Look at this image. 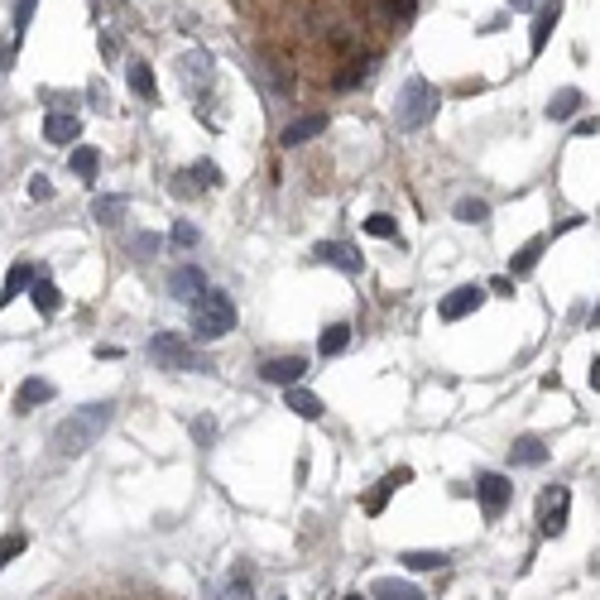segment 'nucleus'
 Wrapping results in <instances>:
<instances>
[{"label": "nucleus", "mask_w": 600, "mask_h": 600, "mask_svg": "<svg viewBox=\"0 0 600 600\" xmlns=\"http://www.w3.org/2000/svg\"><path fill=\"white\" fill-rule=\"evenodd\" d=\"M409 481H413V471H409V466H399V471H389V476L380 481V490H375V495L366 499V509H370V514H380V509L389 505V495H394V490H399V485H409Z\"/></svg>", "instance_id": "6ab92c4d"}, {"label": "nucleus", "mask_w": 600, "mask_h": 600, "mask_svg": "<svg viewBox=\"0 0 600 600\" xmlns=\"http://www.w3.org/2000/svg\"><path fill=\"white\" fill-rule=\"evenodd\" d=\"M24 548H30V538H24V534H5V538H0V571L15 562V557H20Z\"/></svg>", "instance_id": "473e14b6"}, {"label": "nucleus", "mask_w": 600, "mask_h": 600, "mask_svg": "<svg viewBox=\"0 0 600 600\" xmlns=\"http://www.w3.org/2000/svg\"><path fill=\"white\" fill-rule=\"evenodd\" d=\"M313 260L317 264H331V269H341V274H360V255L351 245H341V241H317L313 245Z\"/></svg>", "instance_id": "6e6552de"}, {"label": "nucleus", "mask_w": 600, "mask_h": 600, "mask_svg": "<svg viewBox=\"0 0 600 600\" xmlns=\"http://www.w3.org/2000/svg\"><path fill=\"white\" fill-rule=\"evenodd\" d=\"M476 499H481L485 519H499V514L509 509V499H514V485L505 476H495V471H485V476L476 481Z\"/></svg>", "instance_id": "39448f33"}, {"label": "nucleus", "mask_w": 600, "mask_h": 600, "mask_svg": "<svg viewBox=\"0 0 600 600\" xmlns=\"http://www.w3.org/2000/svg\"><path fill=\"white\" fill-rule=\"evenodd\" d=\"M202 288H207V274L198 269V264H178V269L169 274V298H178V303H192Z\"/></svg>", "instance_id": "1a4fd4ad"}, {"label": "nucleus", "mask_w": 600, "mask_h": 600, "mask_svg": "<svg viewBox=\"0 0 600 600\" xmlns=\"http://www.w3.org/2000/svg\"><path fill=\"white\" fill-rule=\"evenodd\" d=\"M346 346H351V322H331L322 337H317V351L322 356H341Z\"/></svg>", "instance_id": "a878e982"}, {"label": "nucleus", "mask_w": 600, "mask_h": 600, "mask_svg": "<svg viewBox=\"0 0 600 600\" xmlns=\"http://www.w3.org/2000/svg\"><path fill=\"white\" fill-rule=\"evenodd\" d=\"M366 231L380 235V241H399V221L384 216V212H380V216H366Z\"/></svg>", "instance_id": "72a5a7b5"}, {"label": "nucleus", "mask_w": 600, "mask_h": 600, "mask_svg": "<svg viewBox=\"0 0 600 600\" xmlns=\"http://www.w3.org/2000/svg\"><path fill=\"white\" fill-rule=\"evenodd\" d=\"M125 77H130V92L139 96V101H154V96H159L154 73H149V63H145V58H130V63H125Z\"/></svg>", "instance_id": "f3484780"}, {"label": "nucleus", "mask_w": 600, "mask_h": 600, "mask_svg": "<svg viewBox=\"0 0 600 600\" xmlns=\"http://www.w3.org/2000/svg\"><path fill=\"white\" fill-rule=\"evenodd\" d=\"M125 207H130V198H120V192H106V198L92 202V216L101 221V226H116V221L125 216Z\"/></svg>", "instance_id": "5701e85b"}, {"label": "nucleus", "mask_w": 600, "mask_h": 600, "mask_svg": "<svg viewBox=\"0 0 600 600\" xmlns=\"http://www.w3.org/2000/svg\"><path fill=\"white\" fill-rule=\"evenodd\" d=\"M188 178H198V188H221V183H226V178H221V169H216L212 159H198V163L188 169Z\"/></svg>", "instance_id": "2f4dec72"}, {"label": "nucleus", "mask_w": 600, "mask_h": 600, "mask_svg": "<svg viewBox=\"0 0 600 600\" xmlns=\"http://www.w3.org/2000/svg\"><path fill=\"white\" fill-rule=\"evenodd\" d=\"M346 600H366V596H346Z\"/></svg>", "instance_id": "37998d69"}, {"label": "nucleus", "mask_w": 600, "mask_h": 600, "mask_svg": "<svg viewBox=\"0 0 600 600\" xmlns=\"http://www.w3.org/2000/svg\"><path fill=\"white\" fill-rule=\"evenodd\" d=\"M481 303H485V288L481 284H462V288L446 293L437 313H442V322H462V317H471V313L481 308Z\"/></svg>", "instance_id": "423d86ee"}, {"label": "nucleus", "mask_w": 600, "mask_h": 600, "mask_svg": "<svg viewBox=\"0 0 600 600\" xmlns=\"http://www.w3.org/2000/svg\"><path fill=\"white\" fill-rule=\"evenodd\" d=\"M284 403H288V409L298 413V418H322V399L308 394V389H298V384L284 389Z\"/></svg>", "instance_id": "393cba45"}, {"label": "nucleus", "mask_w": 600, "mask_h": 600, "mask_svg": "<svg viewBox=\"0 0 600 600\" xmlns=\"http://www.w3.org/2000/svg\"><path fill=\"white\" fill-rule=\"evenodd\" d=\"M389 10H394V20H409L413 15V0H389Z\"/></svg>", "instance_id": "a19ab883"}, {"label": "nucleus", "mask_w": 600, "mask_h": 600, "mask_svg": "<svg viewBox=\"0 0 600 600\" xmlns=\"http://www.w3.org/2000/svg\"><path fill=\"white\" fill-rule=\"evenodd\" d=\"M173 192H178V198H192V192H198V183H188V173H178V178H173Z\"/></svg>", "instance_id": "ea45409f"}, {"label": "nucleus", "mask_w": 600, "mask_h": 600, "mask_svg": "<svg viewBox=\"0 0 600 600\" xmlns=\"http://www.w3.org/2000/svg\"><path fill=\"white\" fill-rule=\"evenodd\" d=\"M370 73H375V58H360V63H351V67L337 77V87H356V82H366Z\"/></svg>", "instance_id": "f704fd0d"}, {"label": "nucleus", "mask_w": 600, "mask_h": 600, "mask_svg": "<svg viewBox=\"0 0 600 600\" xmlns=\"http://www.w3.org/2000/svg\"><path fill=\"white\" fill-rule=\"evenodd\" d=\"M30 284H34V264H10V274H5V288H0V303H15L20 293H30Z\"/></svg>", "instance_id": "a211bd4d"}, {"label": "nucleus", "mask_w": 600, "mask_h": 600, "mask_svg": "<svg viewBox=\"0 0 600 600\" xmlns=\"http://www.w3.org/2000/svg\"><path fill=\"white\" fill-rule=\"evenodd\" d=\"M260 375L269 384H278V389H293V384H303V375H308V360L303 356H274V360L260 366Z\"/></svg>", "instance_id": "0eeeda50"}, {"label": "nucleus", "mask_w": 600, "mask_h": 600, "mask_svg": "<svg viewBox=\"0 0 600 600\" xmlns=\"http://www.w3.org/2000/svg\"><path fill=\"white\" fill-rule=\"evenodd\" d=\"M96 169H101V154H96L92 145H82V149H73V173L82 178V183L92 188V178H96Z\"/></svg>", "instance_id": "cd10ccee"}, {"label": "nucleus", "mask_w": 600, "mask_h": 600, "mask_svg": "<svg viewBox=\"0 0 600 600\" xmlns=\"http://www.w3.org/2000/svg\"><path fill=\"white\" fill-rule=\"evenodd\" d=\"M34 10H39V0H20V5H15V24H10V44H5V53H10V58H15V49L24 44V30H30Z\"/></svg>", "instance_id": "b1692460"}, {"label": "nucleus", "mask_w": 600, "mask_h": 600, "mask_svg": "<svg viewBox=\"0 0 600 600\" xmlns=\"http://www.w3.org/2000/svg\"><path fill=\"white\" fill-rule=\"evenodd\" d=\"M509 462L514 466H543L548 462V446H543V437H519L509 446Z\"/></svg>", "instance_id": "aec40b11"}, {"label": "nucleus", "mask_w": 600, "mask_h": 600, "mask_svg": "<svg viewBox=\"0 0 600 600\" xmlns=\"http://www.w3.org/2000/svg\"><path fill=\"white\" fill-rule=\"evenodd\" d=\"M490 293H499V298H514V278H509V274L490 278Z\"/></svg>", "instance_id": "58836bf2"}, {"label": "nucleus", "mask_w": 600, "mask_h": 600, "mask_svg": "<svg viewBox=\"0 0 600 600\" xmlns=\"http://www.w3.org/2000/svg\"><path fill=\"white\" fill-rule=\"evenodd\" d=\"M456 221H466V226H485V221H490V202L462 198V202H456Z\"/></svg>", "instance_id": "c85d7f7f"}, {"label": "nucleus", "mask_w": 600, "mask_h": 600, "mask_svg": "<svg viewBox=\"0 0 600 600\" xmlns=\"http://www.w3.org/2000/svg\"><path fill=\"white\" fill-rule=\"evenodd\" d=\"M39 403H53V384L30 375V380L20 384V394H15V413H30V409H39Z\"/></svg>", "instance_id": "2eb2a0df"}, {"label": "nucleus", "mask_w": 600, "mask_h": 600, "mask_svg": "<svg viewBox=\"0 0 600 600\" xmlns=\"http://www.w3.org/2000/svg\"><path fill=\"white\" fill-rule=\"evenodd\" d=\"M567 509H571L567 490H548V495H543V534H548V538H557L567 528Z\"/></svg>", "instance_id": "9b49d317"}, {"label": "nucleus", "mask_w": 600, "mask_h": 600, "mask_svg": "<svg viewBox=\"0 0 600 600\" xmlns=\"http://www.w3.org/2000/svg\"><path fill=\"white\" fill-rule=\"evenodd\" d=\"M149 360H154L159 370H212L178 331H159V337L149 341Z\"/></svg>", "instance_id": "20e7f679"}, {"label": "nucleus", "mask_w": 600, "mask_h": 600, "mask_svg": "<svg viewBox=\"0 0 600 600\" xmlns=\"http://www.w3.org/2000/svg\"><path fill=\"white\" fill-rule=\"evenodd\" d=\"M322 130H327V116H303V120L284 125V135H278V145H284V149H298V145H308V139H317Z\"/></svg>", "instance_id": "ddd939ff"}, {"label": "nucleus", "mask_w": 600, "mask_h": 600, "mask_svg": "<svg viewBox=\"0 0 600 600\" xmlns=\"http://www.w3.org/2000/svg\"><path fill=\"white\" fill-rule=\"evenodd\" d=\"M509 5H514V10H528V5H534V0H509Z\"/></svg>", "instance_id": "79ce46f5"}, {"label": "nucleus", "mask_w": 600, "mask_h": 600, "mask_svg": "<svg viewBox=\"0 0 600 600\" xmlns=\"http://www.w3.org/2000/svg\"><path fill=\"white\" fill-rule=\"evenodd\" d=\"M366 600H423V591H418L413 581H403V577H380V581H370Z\"/></svg>", "instance_id": "4468645a"}, {"label": "nucleus", "mask_w": 600, "mask_h": 600, "mask_svg": "<svg viewBox=\"0 0 600 600\" xmlns=\"http://www.w3.org/2000/svg\"><path fill=\"white\" fill-rule=\"evenodd\" d=\"M577 106H581V92H577V87L552 92V101H548V120H567V116H577Z\"/></svg>", "instance_id": "bb28decb"}, {"label": "nucleus", "mask_w": 600, "mask_h": 600, "mask_svg": "<svg viewBox=\"0 0 600 600\" xmlns=\"http://www.w3.org/2000/svg\"><path fill=\"white\" fill-rule=\"evenodd\" d=\"M178 73H183L188 87H198V92H202V82H212V77H216V58H212L207 49H192L188 58L178 63Z\"/></svg>", "instance_id": "9d476101"}, {"label": "nucleus", "mask_w": 600, "mask_h": 600, "mask_svg": "<svg viewBox=\"0 0 600 600\" xmlns=\"http://www.w3.org/2000/svg\"><path fill=\"white\" fill-rule=\"evenodd\" d=\"M235 331V308L221 288H202L192 298V337L198 341H221Z\"/></svg>", "instance_id": "f03ea898"}, {"label": "nucleus", "mask_w": 600, "mask_h": 600, "mask_svg": "<svg viewBox=\"0 0 600 600\" xmlns=\"http://www.w3.org/2000/svg\"><path fill=\"white\" fill-rule=\"evenodd\" d=\"M110 418H116V403H110V399L82 403V409H73L58 428H53V452H58V456H82L110 428Z\"/></svg>", "instance_id": "f257e3e1"}, {"label": "nucleus", "mask_w": 600, "mask_h": 600, "mask_svg": "<svg viewBox=\"0 0 600 600\" xmlns=\"http://www.w3.org/2000/svg\"><path fill=\"white\" fill-rule=\"evenodd\" d=\"M399 562L409 571H437L446 562V552H399Z\"/></svg>", "instance_id": "c756f323"}, {"label": "nucleus", "mask_w": 600, "mask_h": 600, "mask_svg": "<svg viewBox=\"0 0 600 600\" xmlns=\"http://www.w3.org/2000/svg\"><path fill=\"white\" fill-rule=\"evenodd\" d=\"M30 198H34V202H49V198H53V183H49L44 173H34V178H30Z\"/></svg>", "instance_id": "e433bc0d"}, {"label": "nucleus", "mask_w": 600, "mask_h": 600, "mask_svg": "<svg viewBox=\"0 0 600 600\" xmlns=\"http://www.w3.org/2000/svg\"><path fill=\"white\" fill-rule=\"evenodd\" d=\"M173 241L183 245V250H192V245L202 241V235H198V226H192V221H173Z\"/></svg>", "instance_id": "c9c22d12"}, {"label": "nucleus", "mask_w": 600, "mask_h": 600, "mask_svg": "<svg viewBox=\"0 0 600 600\" xmlns=\"http://www.w3.org/2000/svg\"><path fill=\"white\" fill-rule=\"evenodd\" d=\"M77 135H82L77 116H67V110H49V116H44V139H49V145H73Z\"/></svg>", "instance_id": "f8f14e48"}, {"label": "nucleus", "mask_w": 600, "mask_h": 600, "mask_svg": "<svg viewBox=\"0 0 600 600\" xmlns=\"http://www.w3.org/2000/svg\"><path fill=\"white\" fill-rule=\"evenodd\" d=\"M543 250H548V235H534L528 245H519V255L509 260V278H524V274H534L538 269V260H543Z\"/></svg>", "instance_id": "dca6fc26"}, {"label": "nucleus", "mask_w": 600, "mask_h": 600, "mask_svg": "<svg viewBox=\"0 0 600 600\" xmlns=\"http://www.w3.org/2000/svg\"><path fill=\"white\" fill-rule=\"evenodd\" d=\"M557 15H562V5H557V0H552L548 10H538V20H534V34H528V49H534V53H543V49H548V34H552Z\"/></svg>", "instance_id": "4be33fe9"}, {"label": "nucleus", "mask_w": 600, "mask_h": 600, "mask_svg": "<svg viewBox=\"0 0 600 600\" xmlns=\"http://www.w3.org/2000/svg\"><path fill=\"white\" fill-rule=\"evenodd\" d=\"M192 437H198V442L207 446V442L216 437V423H212V418H198V423H192Z\"/></svg>", "instance_id": "4c0bfd02"}, {"label": "nucleus", "mask_w": 600, "mask_h": 600, "mask_svg": "<svg viewBox=\"0 0 600 600\" xmlns=\"http://www.w3.org/2000/svg\"><path fill=\"white\" fill-rule=\"evenodd\" d=\"M30 298H34V308L44 313V317H53L63 308V293H58V284H49V278H34L30 284Z\"/></svg>", "instance_id": "412c9836"}, {"label": "nucleus", "mask_w": 600, "mask_h": 600, "mask_svg": "<svg viewBox=\"0 0 600 600\" xmlns=\"http://www.w3.org/2000/svg\"><path fill=\"white\" fill-rule=\"evenodd\" d=\"M159 245H163V235H154V231L130 235V255H135V260H154V255H159Z\"/></svg>", "instance_id": "7c9ffc66"}, {"label": "nucleus", "mask_w": 600, "mask_h": 600, "mask_svg": "<svg viewBox=\"0 0 600 600\" xmlns=\"http://www.w3.org/2000/svg\"><path fill=\"white\" fill-rule=\"evenodd\" d=\"M437 106H442L437 87H432L428 77H409V82H403V92H399V106H394L399 130H423V125L437 116Z\"/></svg>", "instance_id": "7ed1b4c3"}]
</instances>
